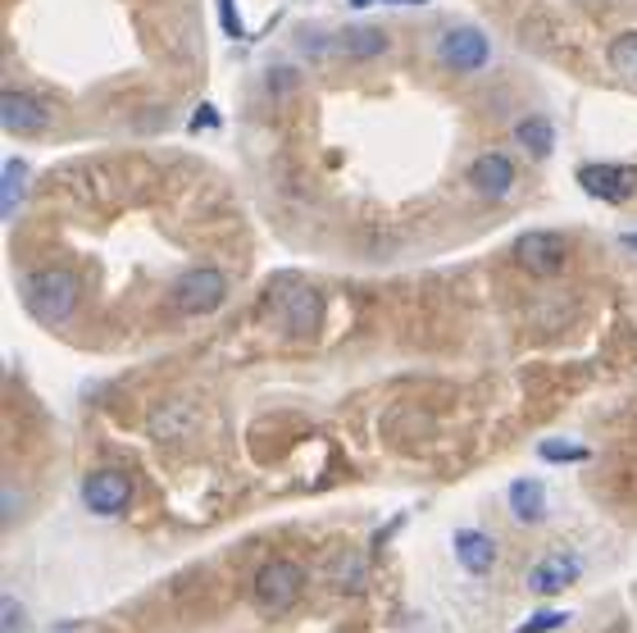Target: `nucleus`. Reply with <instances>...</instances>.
I'll use <instances>...</instances> for the list:
<instances>
[{
	"label": "nucleus",
	"mask_w": 637,
	"mask_h": 633,
	"mask_svg": "<svg viewBox=\"0 0 637 633\" xmlns=\"http://www.w3.org/2000/svg\"><path fill=\"white\" fill-rule=\"evenodd\" d=\"M0 633H23V606L14 597L0 602Z\"/></svg>",
	"instance_id": "obj_21"
},
{
	"label": "nucleus",
	"mask_w": 637,
	"mask_h": 633,
	"mask_svg": "<svg viewBox=\"0 0 637 633\" xmlns=\"http://www.w3.org/2000/svg\"><path fill=\"white\" fill-rule=\"evenodd\" d=\"M606 60H610V69H615L624 82H633V87H637V28H633V32H619V37L610 41Z\"/></svg>",
	"instance_id": "obj_16"
},
{
	"label": "nucleus",
	"mask_w": 637,
	"mask_h": 633,
	"mask_svg": "<svg viewBox=\"0 0 637 633\" xmlns=\"http://www.w3.org/2000/svg\"><path fill=\"white\" fill-rule=\"evenodd\" d=\"M19 291H23V306H28L32 319H41V324H64V319L78 310L82 283H78V274H69V269H37V274L23 278Z\"/></svg>",
	"instance_id": "obj_1"
},
{
	"label": "nucleus",
	"mask_w": 637,
	"mask_h": 633,
	"mask_svg": "<svg viewBox=\"0 0 637 633\" xmlns=\"http://www.w3.org/2000/svg\"><path fill=\"white\" fill-rule=\"evenodd\" d=\"M23 182H28V165H23V160H10V165H6V178H0V210H6V219H14L19 206H23Z\"/></svg>",
	"instance_id": "obj_17"
},
{
	"label": "nucleus",
	"mask_w": 637,
	"mask_h": 633,
	"mask_svg": "<svg viewBox=\"0 0 637 633\" xmlns=\"http://www.w3.org/2000/svg\"><path fill=\"white\" fill-rule=\"evenodd\" d=\"M265 310L287 319L291 333H310L324 319V297H319V287H310V283H278L265 297Z\"/></svg>",
	"instance_id": "obj_5"
},
{
	"label": "nucleus",
	"mask_w": 637,
	"mask_h": 633,
	"mask_svg": "<svg viewBox=\"0 0 637 633\" xmlns=\"http://www.w3.org/2000/svg\"><path fill=\"white\" fill-rule=\"evenodd\" d=\"M365 589V561L351 556L347 565H341V593H360Z\"/></svg>",
	"instance_id": "obj_20"
},
{
	"label": "nucleus",
	"mask_w": 637,
	"mask_h": 633,
	"mask_svg": "<svg viewBox=\"0 0 637 633\" xmlns=\"http://www.w3.org/2000/svg\"><path fill=\"white\" fill-rule=\"evenodd\" d=\"M578 574H583L578 556H547V561H537V565L528 570V593H537V597H556V593L574 589Z\"/></svg>",
	"instance_id": "obj_12"
},
{
	"label": "nucleus",
	"mask_w": 637,
	"mask_h": 633,
	"mask_svg": "<svg viewBox=\"0 0 637 633\" xmlns=\"http://www.w3.org/2000/svg\"><path fill=\"white\" fill-rule=\"evenodd\" d=\"M624 247H628V251H637V233H624Z\"/></svg>",
	"instance_id": "obj_23"
},
{
	"label": "nucleus",
	"mask_w": 637,
	"mask_h": 633,
	"mask_svg": "<svg viewBox=\"0 0 637 633\" xmlns=\"http://www.w3.org/2000/svg\"><path fill=\"white\" fill-rule=\"evenodd\" d=\"M223 297H228V274L223 269H215V265H206V269H191V274H182L178 283H173V310L178 315H215L219 306H223Z\"/></svg>",
	"instance_id": "obj_4"
},
{
	"label": "nucleus",
	"mask_w": 637,
	"mask_h": 633,
	"mask_svg": "<svg viewBox=\"0 0 637 633\" xmlns=\"http://www.w3.org/2000/svg\"><path fill=\"white\" fill-rule=\"evenodd\" d=\"M0 123H6V132H14V137H32L51 123V110L28 91H6L0 96Z\"/></svg>",
	"instance_id": "obj_11"
},
{
	"label": "nucleus",
	"mask_w": 637,
	"mask_h": 633,
	"mask_svg": "<svg viewBox=\"0 0 637 633\" xmlns=\"http://www.w3.org/2000/svg\"><path fill=\"white\" fill-rule=\"evenodd\" d=\"M465 178H469V187L478 191L482 201H501V197H510V187H515V160L501 156V151H482V156L469 160Z\"/></svg>",
	"instance_id": "obj_10"
},
{
	"label": "nucleus",
	"mask_w": 637,
	"mask_h": 633,
	"mask_svg": "<svg viewBox=\"0 0 637 633\" xmlns=\"http://www.w3.org/2000/svg\"><path fill=\"white\" fill-rule=\"evenodd\" d=\"M301 589H306V570L297 561H265L256 570V583H251L256 606L269 611V615H282V611L297 606Z\"/></svg>",
	"instance_id": "obj_3"
},
{
	"label": "nucleus",
	"mask_w": 637,
	"mask_h": 633,
	"mask_svg": "<svg viewBox=\"0 0 637 633\" xmlns=\"http://www.w3.org/2000/svg\"><path fill=\"white\" fill-rule=\"evenodd\" d=\"M82 502L91 515H119L132 502V478L123 469H91L82 478Z\"/></svg>",
	"instance_id": "obj_8"
},
{
	"label": "nucleus",
	"mask_w": 637,
	"mask_h": 633,
	"mask_svg": "<svg viewBox=\"0 0 637 633\" xmlns=\"http://www.w3.org/2000/svg\"><path fill=\"white\" fill-rule=\"evenodd\" d=\"M215 6H219V23H223L228 37H241V32H247V28H241V14H237V0H215Z\"/></svg>",
	"instance_id": "obj_22"
},
{
	"label": "nucleus",
	"mask_w": 637,
	"mask_h": 633,
	"mask_svg": "<svg viewBox=\"0 0 637 633\" xmlns=\"http://www.w3.org/2000/svg\"><path fill=\"white\" fill-rule=\"evenodd\" d=\"M301 56L310 60H341V65H360L387 51V32L382 28H341L332 37H301Z\"/></svg>",
	"instance_id": "obj_2"
},
{
	"label": "nucleus",
	"mask_w": 637,
	"mask_h": 633,
	"mask_svg": "<svg viewBox=\"0 0 637 633\" xmlns=\"http://www.w3.org/2000/svg\"><path fill=\"white\" fill-rule=\"evenodd\" d=\"M510 511L519 524H543L547 520V488L537 478H515L510 483Z\"/></svg>",
	"instance_id": "obj_14"
},
{
	"label": "nucleus",
	"mask_w": 637,
	"mask_h": 633,
	"mask_svg": "<svg viewBox=\"0 0 637 633\" xmlns=\"http://www.w3.org/2000/svg\"><path fill=\"white\" fill-rule=\"evenodd\" d=\"M569 615L565 611H543V615H533V620H524L519 624V633H551V629H560Z\"/></svg>",
	"instance_id": "obj_19"
},
{
	"label": "nucleus",
	"mask_w": 637,
	"mask_h": 633,
	"mask_svg": "<svg viewBox=\"0 0 637 633\" xmlns=\"http://www.w3.org/2000/svg\"><path fill=\"white\" fill-rule=\"evenodd\" d=\"M451 552H456V561H460L474 578L492 574V565H497V543L487 538L482 528H456V533H451Z\"/></svg>",
	"instance_id": "obj_13"
},
{
	"label": "nucleus",
	"mask_w": 637,
	"mask_h": 633,
	"mask_svg": "<svg viewBox=\"0 0 637 633\" xmlns=\"http://www.w3.org/2000/svg\"><path fill=\"white\" fill-rule=\"evenodd\" d=\"M515 260L519 269H528L533 278H556L565 269V241L547 228H533V233H519L515 241Z\"/></svg>",
	"instance_id": "obj_7"
},
{
	"label": "nucleus",
	"mask_w": 637,
	"mask_h": 633,
	"mask_svg": "<svg viewBox=\"0 0 637 633\" xmlns=\"http://www.w3.org/2000/svg\"><path fill=\"white\" fill-rule=\"evenodd\" d=\"M578 187L587 191V197L606 201V206H624L637 191V169H628V165H583Z\"/></svg>",
	"instance_id": "obj_9"
},
{
	"label": "nucleus",
	"mask_w": 637,
	"mask_h": 633,
	"mask_svg": "<svg viewBox=\"0 0 637 633\" xmlns=\"http://www.w3.org/2000/svg\"><path fill=\"white\" fill-rule=\"evenodd\" d=\"M387 6H428V0H387Z\"/></svg>",
	"instance_id": "obj_24"
},
{
	"label": "nucleus",
	"mask_w": 637,
	"mask_h": 633,
	"mask_svg": "<svg viewBox=\"0 0 637 633\" xmlns=\"http://www.w3.org/2000/svg\"><path fill=\"white\" fill-rule=\"evenodd\" d=\"M537 452H543V461H565V465L587 461V447H578V443H560V437H556V443H543Z\"/></svg>",
	"instance_id": "obj_18"
},
{
	"label": "nucleus",
	"mask_w": 637,
	"mask_h": 633,
	"mask_svg": "<svg viewBox=\"0 0 637 633\" xmlns=\"http://www.w3.org/2000/svg\"><path fill=\"white\" fill-rule=\"evenodd\" d=\"M515 141L524 146L533 160H547V156L556 151V128H551V119L533 115V119H519V123H515Z\"/></svg>",
	"instance_id": "obj_15"
},
{
	"label": "nucleus",
	"mask_w": 637,
	"mask_h": 633,
	"mask_svg": "<svg viewBox=\"0 0 637 633\" xmlns=\"http://www.w3.org/2000/svg\"><path fill=\"white\" fill-rule=\"evenodd\" d=\"M437 60L456 73H478L492 65V41H487L478 28H447L437 37Z\"/></svg>",
	"instance_id": "obj_6"
}]
</instances>
